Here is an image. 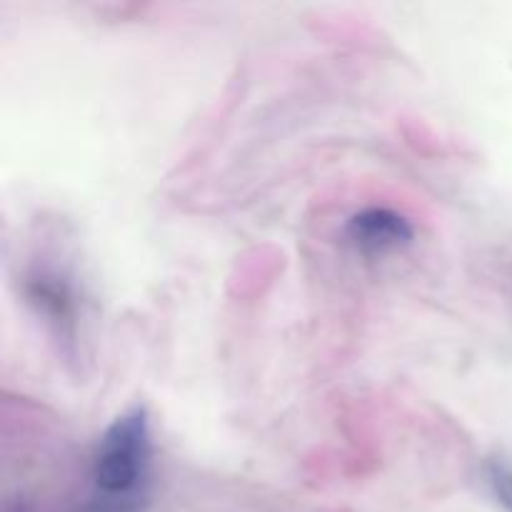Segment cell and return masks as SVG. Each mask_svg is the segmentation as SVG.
Masks as SVG:
<instances>
[{"label": "cell", "instance_id": "cell-1", "mask_svg": "<svg viewBox=\"0 0 512 512\" xmlns=\"http://www.w3.org/2000/svg\"><path fill=\"white\" fill-rule=\"evenodd\" d=\"M150 418L143 405L125 410L100 438L93 483L100 495H128L150 488Z\"/></svg>", "mask_w": 512, "mask_h": 512}, {"label": "cell", "instance_id": "cell-2", "mask_svg": "<svg viewBox=\"0 0 512 512\" xmlns=\"http://www.w3.org/2000/svg\"><path fill=\"white\" fill-rule=\"evenodd\" d=\"M23 295L60 343H65L68 348L78 343L80 293L70 270L55 268L48 263L33 265L25 273Z\"/></svg>", "mask_w": 512, "mask_h": 512}, {"label": "cell", "instance_id": "cell-3", "mask_svg": "<svg viewBox=\"0 0 512 512\" xmlns=\"http://www.w3.org/2000/svg\"><path fill=\"white\" fill-rule=\"evenodd\" d=\"M413 238V223L398 210L380 208V205L350 215V220L345 223V240L365 258H378V255L408 248Z\"/></svg>", "mask_w": 512, "mask_h": 512}, {"label": "cell", "instance_id": "cell-4", "mask_svg": "<svg viewBox=\"0 0 512 512\" xmlns=\"http://www.w3.org/2000/svg\"><path fill=\"white\" fill-rule=\"evenodd\" d=\"M150 488L135 490L128 495H95L88 503L78 505L73 512H148Z\"/></svg>", "mask_w": 512, "mask_h": 512}, {"label": "cell", "instance_id": "cell-5", "mask_svg": "<svg viewBox=\"0 0 512 512\" xmlns=\"http://www.w3.org/2000/svg\"><path fill=\"white\" fill-rule=\"evenodd\" d=\"M485 478H488L490 490H493L495 500L503 505L505 510L512 512V463L505 458H490L485 463Z\"/></svg>", "mask_w": 512, "mask_h": 512}, {"label": "cell", "instance_id": "cell-6", "mask_svg": "<svg viewBox=\"0 0 512 512\" xmlns=\"http://www.w3.org/2000/svg\"><path fill=\"white\" fill-rule=\"evenodd\" d=\"M3 512H28V505H25L23 498H13V500H8V503H5Z\"/></svg>", "mask_w": 512, "mask_h": 512}]
</instances>
